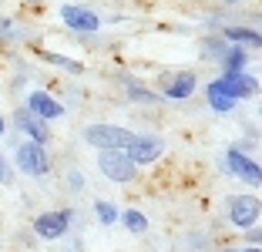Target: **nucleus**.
I'll return each instance as SVG.
<instances>
[{
    "instance_id": "nucleus-1",
    "label": "nucleus",
    "mask_w": 262,
    "mask_h": 252,
    "mask_svg": "<svg viewBox=\"0 0 262 252\" xmlns=\"http://www.w3.org/2000/svg\"><path fill=\"white\" fill-rule=\"evenodd\" d=\"M81 138H84L91 148H98V152H124V148H128V141L135 138V131H131V128H121V124L94 121V124H88V128L81 131Z\"/></svg>"
},
{
    "instance_id": "nucleus-2",
    "label": "nucleus",
    "mask_w": 262,
    "mask_h": 252,
    "mask_svg": "<svg viewBox=\"0 0 262 252\" xmlns=\"http://www.w3.org/2000/svg\"><path fill=\"white\" fill-rule=\"evenodd\" d=\"M225 219H229L232 229H252L262 219V202L255 192H239V195H229L225 199Z\"/></svg>"
},
{
    "instance_id": "nucleus-3",
    "label": "nucleus",
    "mask_w": 262,
    "mask_h": 252,
    "mask_svg": "<svg viewBox=\"0 0 262 252\" xmlns=\"http://www.w3.org/2000/svg\"><path fill=\"white\" fill-rule=\"evenodd\" d=\"M14 165L31 178H47L51 168H54V158H51V152H47L44 145H37V141H20L17 152H14Z\"/></svg>"
},
{
    "instance_id": "nucleus-4",
    "label": "nucleus",
    "mask_w": 262,
    "mask_h": 252,
    "mask_svg": "<svg viewBox=\"0 0 262 252\" xmlns=\"http://www.w3.org/2000/svg\"><path fill=\"white\" fill-rule=\"evenodd\" d=\"M71 222H74V212L71 208H47V212H40L37 219L31 222V229L37 239H44V242H57V239H64L71 232Z\"/></svg>"
},
{
    "instance_id": "nucleus-5",
    "label": "nucleus",
    "mask_w": 262,
    "mask_h": 252,
    "mask_svg": "<svg viewBox=\"0 0 262 252\" xmlns=\"http://www.w3.org/2000/svg\"><path fill=\"white\" fill-rule=\"evenodd\" d=\"M98 172L118 185H131L138 178V165L124 152H98Z\"/></svg>"
},
{
    "instance_id": "nucleus-6",
    "label": "nucleus",
    "mask_w": 262,
    "mask_h": 252,
    "mask_svg": "<svg viewBox=\"0 0 262 252\" xmlns=\"http://www.w3.org/2000/svg\"><path fill=\"white\" fill-rule=\"evenodd\" d=\"M225 172H229V175H235L239 178V182H246L249 188H259L262 185V168H259V161L252 158V155H246L242 152V148H235L232 145L229 152H225Z\"/></svg>"
},
{
    "instance_id": "nucleus-7",
    "label": "nucleus",
    "mask_w": 262,
    "mask_h": 252,
    "mask_svg": "<svg viewBox=\"0 0 262 252\" xmlns=\"http://www.w3.org/2000/svg\"><path fill=\"white\" fill-rule=\"evenodd\" d=\"M57 17H61V24L74 34H98L101 31V17L94 14L91 7H84V4H61V7H57Z\"/></svg>"
},
{
    "instance_id": "nucleus-8",
    "label": "nucleus",
    "mask_w": 262,
    "mask_h": 252,
    "mask_svg": "<svg viewBox=\"0 0 262 252\" xmlns=\"http://www.w3.org/2000/svg\"><path fill=\"white\" fill-rule=\"evenodd\" d=\"M212 88L239 104V101L252 98V94L259 91V77L249 74V71H242V74H219V77H212Z\"/></svg>"
},
{
    "instance_id": "nucleus-9",
    "label": "nucleus",
    "mask_w": 262,
    "mask_h": 252,
    "mask_svg": "<svg viewBox=\"0 0 262 252\" xmlns=\"http://www.w3.org/2000/svg\"><path fill=\"white\" fill-rule=\"evenodd\" d=\"M124 155H128L138 168L155 165V161L165 155V138L162 135H135L128 141V148H124Z\"/></svg>"
},
{
    "instance_id": "nucleus-10",
    "label": "nucleus",
    "mask_w": 262,
    "mask_h": 252,
    "mask_svg": "<svg viewBox=\"0 0 262 252\" xmlns=\"http://www.w3.org/2000/svg\"><path fill=\"white\" fill-rule=\"evenodd\" d=\"M14 128L20 131V135H27V141H37V145H51V124L47 121H40L37 115H31V111H27V108H17L14 111Z\"/></svg>"
},
{
    "instance_id": "nucleus-11",
    "label": "nucleus",
    "mask_w": 262,
    "mask_h": 252,
    "mask_svg": "<svg viewBox=\"0 0 262 252\" xmlns=\"http://www.w3.org/2000/svg\"><path fill=\"white\" fill-rule=\"evenodd\" d=\"M27 111H31V115H37L40 121H61L64 115H68V111H64V104L61 101L54 98V94H47V91H27Z\"/></svg>"
},
{
    "instance_id": "nucleus-12",
    "label": "nucleus",
    "mask_w": 262,
    "mask_h": 252,
    "mask_svg": "<svg viewBox=\"0 0 262 252\" xmlns=\"http://www.w3.org/2000/svg\"><path fill=\"white\" fill-rule=\"evenodd\" d=\"M195 88H199V77L192 74V71H175L171 77H165L162 81V98L168 101H188L195 94Z\"/></svg>"
},
{
    "instance_id": "nucleus-13",
    "label": "nucleus",
    "mask_w": 262,
    "mask_h": 252,
    "mask_svg": "<svg viewBox=\"0 0 262 252\" xmlns=\"http://www.w3.org/2000/svg\"><path fill=\"white\" fill-rule=\"evenodd\" d=\"M222 40L225 44H235V47H259L262 44V34L255 31V27H242V24H232V27H225L222 31Z\"/></svg>"
},
{
    "instance_id": "nucleus-14",
    "label": "nucleus",
    "mask_w": 262,
    "mask_h": 252,
    "mask_svg": "<svg viewBox=\"0 0 262 252\" xmlns=\"http://www.w3.org/2000/svg\"><path fill=\"white\" fill-rule=\"evenodd\" d=\"M219 68H222V74H242V71L249 68V51L246 47L229 44L225 54H222V61H219Z\"/></svg>"
},
{
    "instance_id": "nucleus-15",
    "label": "nucleus",
    "mask_w": 262,
    "mask_h": 252,
    "mask_svg": "<svg viewBox=\"0 0 262 252\" xmlns=\"http://www.w3.org/2000/svg\"><path fill=\"white\" fill-rule=\"evenodd\" d=\"M118 222H121L131 236H145L148 225H151V222H148V215L141 212V208H124V212H118Z\"/></svg>"
},
{
    "instance_id": "nucleus-16",
    "label": "nucleus",
    "mask_w": 262,
    "mask_h": 252,
    "mask_svg": "<svg viewBox=\"0 0 262 252\" xmlns=\"http://www.w3.org/2000/svg\"><path fill=\"white\" fill-rule=\"evenodd\" d=\"M37 57L44 64H54V68L68 71V74H81V71H84L81 61H74V57H68V54H57V51H37Z\"/></svg>"
},
{
    "instance_id": "nucleus-17",
    "label": "nucleus",
    "mask_w": 262,
    "mask_h": 252,
    "mask_svg": "<svg viewBox=\"0 0 262 252\" xmlns=\"http://www.w3.org/2000/svg\"><path fill=\"white\" fill-rule=\"evenodd\" d=\"M124 94H128L131 101H138V104H158V101H162V94L151 91V88H145L141 81H128L124 84Z\"/></svg>"
},
{
    "instance_id": "nucleus-18",
    "label": "nucleus",
    "mask_w": 262,
    "mask_h": 252,
    "mask_svg": "<svg viewBox=\"0 0 262 252\" xmlns=\"http://www.w3.org/2000/svg\"><path fill=\"white\" fill-rule=\"evenodd\" d=\"M205 101H208V108H212L215 115H229V111H235V101L225 98L222 91H215V88H212V81L205 84Z\"/></svg>"
},
{
    "instance_id": "nucleus-19",
    "label": "nucleus",
    "mask_w": 262,
    "mask_h": 252,
    "mask_svg": "<svg viewBox=\"0 0 262 252\" xmlns=\"http://www.w3.org/2000/svg\"><path fill=\"white\" fill-rule=\"evenodd\" d=\"M225 40L222 37H205L202 40V61H222V54H225Z\"/></svg>"
},
{
    "instance_id": "nucleus-20",
    "label": "nucleus",
    "mask_w": 262,
    "mask_h": 252,
    "mask_svg": "<svg viewBox=\"0 0 262 252\" xmlns=\"http://www.w3.org/2000/svg\"><path fill=\"white\" fill-rule=\"evenodd\" d=\"M94 215H98L101 225H115V222H118V205L108 202V199H98V202H94Z\"/></svg>"
},
{
    "instance_id": "nucleus-21",
    "label": "nucleus",
    "mask_w": 262,
    "mask_h": 252,
    "mask_svg": "<svg viewBox=\"0 0 262 252\" xmlns=\"http://www.w3.org/2000/svg\"><path fill=\"white\" fill-rule=\"evenodd\" d=\"M0 185H14V165L7 161L4 152H0Z\"/></svg>"
},
{
    "instance_id": "nucleus-22",
    "label": "nucleus",
    "mask_w": 262,
    "mask_h": 252,
    "mask_svg": "<svg viewBox=\"0 0 262 252\" xmlns=\"http://www.w3.org/2000/svg\"><path fill=\"white\" fill-rule=\"evenodd\" d=\"M68 185H71V192H81L84 188V175L81 172H68Z\"/></svg>"
},
{
    "instance_id": "nucleus-23",
    "label": "nucleus",
    "mask_w": 262,
    "mask_h": 252,
    "mask_svg": "<svg viewBox=\"0 0 262 252\" xmlns=\"http://www.w3.org/2000/svg\"><path fill=\"white\" fill-rule=\"evenodd\" d=\"M219 252H262L259 245H222Z\"/></svg>"
},
{
    "instance_id": "nucleus-24",
    "label": "nucleus",
    "mask_w": 262,
    "mask_h": 252,
    "mask_svg": "<svg viewBox=\"0 0 262 252\" xmlns=\"http://www.w3.org/2000/svg\"><path fill=\"white\" fill-rule=\"evenodd\" d=\"M246 242H249V245H259V242H262V232H259V225L246 229Z\"/></svg>"
},
{
    "instance_id": "nucleus-25",
    "label": "nucleus",
    "mask_w": 262,
    "mask_h": 252,
    "mask_svg": "<svg viewBox=\"0 0 262 252\" xmlns=\"http://www.w3.org/2000/svg\"><path fill=\"white\" fill-rule=\"evenodd\" d=\"M7 27H10V20H7V17H0V34H7Z\"/></svg>"
},
{
    "instance_id": "nucleus-26",
    "label": "nucleus",
    "mask_w": 262,
    "mask_h": 252,
    "mask_svg": "<svg viewBox=\"0 0 262 252\" xmlns=\"http://www.w3.org/2000/svg\"><path fill=\"white\" fill-rule=\"evenodd\" d=\"M64 252H84V249H81V242H74V245H68Z\"/></svg>"
},
{
    "instance_id": "nucleus-27",
    "label": "nucleus",
    "mask_w": 262,
    "mask_h": 252,
    "mask_svg": "<svg viewBox=\"0 0 262 252\" xmlns=\"http://www.w3.org/2000/svg\"><path fill=\"white\" fill-rule=\"evenodd\" d=\"M4 131H7V121H4V118H0V138H4Z\"/></svg>"
},
{
    "instance_id": "nucleus-28",
    "label": "nucleus",
    "mask_w": 262,
    "mask_h": 252,
    "mask_svg": "<svg viewBox=\"0 0 262 252\" xmlns=\"http://www.w3.org/2000/svg\"><path fill=\"white\" fill-rule=\"evenodd\" d=\"M27 4H34V7H40V4H44V0H27Z\"/></svg>"
},
{
    "instance_id": "nucleus-29",
    "label": "nucleus",
    "mask_w": 262,
    "mask_h": 252,
    "mask_svg": "<svg viewBox=\"0 0 262 252\" xmlns=\"http://www.w3.org/2000/svg\"><path fill=\"white\" fill-rule=\"evenodd\" d=\"M225 4H242V0H225Z\"/></svg>"
}]
</instances>
